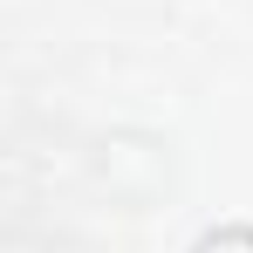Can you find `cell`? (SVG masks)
<instances>
[{"instance_id": "cell-1", "label": "cell", "mask_w": 253, "mask_h": 253, "mask_svg": "<svg viewBox=\"0 0 253 253\" xmlns=\"http://www.w3.org/2000/svg\"><path fill=\"white\" fill-rule=\"evenodd\" d=\"M192 253H253V219H233V226L199 233V247H192Z\"/></svg>"}]
</instances>
